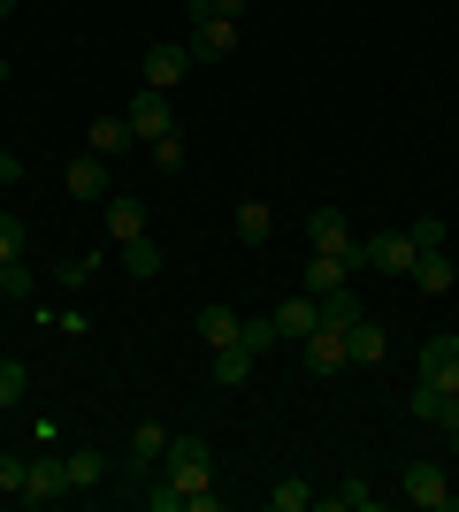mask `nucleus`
I'll return each mask as SVG.
<instances>
[{
    "instance_id": "f257e3e1",
    "label": "nucleus",
    "mask_w": 459,
    "mask_h": 512,
    "mask_svg": "<svg viewBox=\"0 0 459 512\" xmlns=\"http://www.w3.org/2000/svg\"><path fill=\"white\" fill-rule=\"evenodd\" d=\"M169 482L184 490V512H222V497H215V459H207V436H169Z\"/></svg>"
},
{
    "instance_id": "f03ea898",
    "label": "nucleus",
    "mask_w": 459,
    "mask_h": 512,
    "mask_svg": "<svg viewBox=\"0 0 459 512\" xmlns=\"http://www.w3.org/2000/svg\"><path fill=\"white\" fill-rule=\"evenodd\" d=\"M16 497H23V505H62V497H77V490H69V459L54 444H39V459H31V474H23Z\"/></svg>"
},
{
    "instance_id": "7ed1b4c3",
    "label": "nucleus",
    "mask_w": 459,
    "mask_h": 512,
    "mask_svg": "<svg viewBox=\"0 0 459 512\" xmlns=\"http://www.w3.org/2000/svg\"><path fill=\"white\" fill-rule=\"evenodd\" d=\"M306 245H314V253L352 260V268H368V245H352V222L337 207H314V214H306Z\"/></svg>"
},
{
    "instance_id": "20e7f679",
    "label": "nucleus",
    "mask_w": 459,
    "mask_h": 512,
    "mask_svg": "<svg viewBox=\"0 0 459 512\" xmlns=\"http://www.w3.org/2000/svg\"><path fill=\"white\" fill-rule=\"evenodd\" d=\"M123 123H131V138H138V146L169 138V130H176V107H169V92H146V85H138V100L123 107Z\"/></svg>"
},
{
    "instance_id": "39448f33",
    "label": "nucleus",
    "mask_w": 459,
    "mask_h": 512,
    "mask_svg": "<svg viewBox=\"0 0 459 512\" xmlns=\"http://www.w3.org/2000/svg\"><path fill=\"white\" fill-rule=\"evenodd\" d=\"M398 490H406V505H421V512H452V505H459L452 482H444V467H429V459H414Z\"/></svg>"
},
{
    "instance_id": "423d86ee",
    "label": "nucleus",
    "mask_w": 459,
    "mask_h": 512,
    "mask_svg": "<svg viewBox=\"0 0 459 512\" xmlns=\"http://www.w3.org/2000/svg\"><path fill=\"white\" fill-rule=\"evenodd\" d=\"M299 352H306V367H314V375H337V367H352L345 329H337V321H314V329L299 337Z\"/></svg>"
},
{
    "instance_id": "0eeeda50",
    "label": "nucleus",
    "mask_w": 459,
    "mask_h": 512,
    "mask_svg": "<svg viewBox=\"0 0 459 512\" xmlns=\"http://www.w3.org/2000/svg\"><path fill=\"white\" fill-rule=\"evenodd\" d=\"M414 230H375L368 237V268H383V276H414Z\"/></svg>"
},
{
    "instance_id": "6e6552de",
    "label": "nucleus",
    "mask_w": 459,
    "mask_h": 512,
    "mask_svg": "<svg viewBox=\"0 0 459 512\" xmlns=\"http://www.w3.org/2000/svg\"><path fill=\"white\" fill-rule=\"evenodd\" d=\"M238 54V23L230 16H192V62H230Z\"/></svg>"
},
{
    "instance_id": "1a4fd4ad",
    "label": "nucleus",
    "mask_w": 459,
    "mask_h": 512,
    "mask_svg": "<svg viewBox=\"0 0 459 512\" xmlns=\"http://www.w3.org/2000/svg\"><path fill=\"white\" fill-rule=\"evenodd\" d=\"M100 214H108V245L146 237V199H138V192H108V199H100Z\"/></svg>"
},
{
    "instance_id": "9d476101",
    "label": "nucleus",
    "mask_w": 459,
    "mask_h": 512,
    "mask_svg": "<svg viewBox=\"0 0 459 512\" xmlns=\"http://www.w3.org/2000/svg\"><path fill=\"white\" fill-rule=\"evenodd\" d=\"M62 192H69V199H92V207H100V199H108V161H100V153H77V161L62 169Z\"/></svg>"
},
{
    "instance_id": "9b49d317",
    "label": "nucleus",
    "mask_w": 459,
    "mask_h": 512,
    "mask_svg": "<svg viewBox=\"0 0 459 512\" xmlns=\"http://www.w3.org/2000/svg\"><path fill=\"white\" fill-rule=\"evenodd\" d=\"M192 69V46H146V92H176Z\"/></svg>"
},
{
    "instance_id": "f8f14e48",
    "label": "nucleus",
    "mask_w": 459,
    "mask_h": 512,
    "mask_svg": "<svg viewBox=\"0 0 459 512\" xmlns=\"http://www.w3.org/2000/svg\"><path fill=\"white\" fill-rule=\"evenodd\" d=\"M199 344H207V352L245 344V314H238V306H199Z\"/></svg>"
},
{
    "instance_id": "ddd939ff",
    "label": "nucleus",
    "mask_w": 459,
    "mask_h": 512,
    "mask_svg": "<svg viewBox=\"0 0 459 512\" xmlns=\"http://www.w3.org/2000/svg\"><path fill=\"white\" fill-rule=\"evenodd\" d=\"M268 321H276V337H284V344H299L306 329L322 321V299H314V291H291V299L276 306V314H268Z\"/></svg>"
},
{
    "instance_id": "4468645a",
    "label": "nucleus",
    "mask_w": 459,
    "mask_h": 512,
    "mask_svg": "<svg viewBox=\"0 0 459 512\" xmlns=\"http://www.w3.org/2000/svg\"><path fill=\"white\" fill-rule=\"evenodd\" d=\"M421 375L459 398V337H429V344H421Z\"/></svg>"
},
{
    "instance_id": "2eb2a0df",
    "label": "nucleus",
    "mask_w": 459,
    "mask_h": 512,
    "mask_svg": "<svg viewBox=\"0 0 459 512\" xmlns=\"http://www.w3.org/2000/svg\"><path fill=\"white\" fill-rule=\"evenodd\" d=\"M161 459H169V428H161V421H138V428H131V474L146 482Z\"/></svg>"
},
{
    "instance_id": "dca6fc26",
    "label": "nucleus",
    "mask_w": 459,
    "mask_h": 512,
    "mask_svg": "<svg viewBox=\"0 0 459 512\" xmlns=\"http://www.w3.org/2000/svg\"><path fill=\"white\" fill-rule=\"evenodd\" d=\"M459 283V268H452V253L444 245H429V253H414V291H429V299H444Z\"/></svg>"
},
{
    "instance_id": "f3484780",
    "label": "nucleus",
    "mask_w": 459,
    "mask_h": 512,
    "mask_svg": "<svg viewBox=\"0 0 459 512\" xmlns=\"http://www.w3.org/2000/svg\"><path fill=\"white\" fill-rule=\"evenodd\" d=\"M230 230H238V245H268V237H276V207H268V199H238Z\"/></svg>"
},
{
    "instance_id": "a211bd4d",
    "label": "nucleus",
    "mask_w": 459,
    "mask_h": 512,
    "mask_svg": "<svg viewBox=\"0 0 459 512\" xmlns=\"http://www.w3.org/2000/svg\"><path fill=\"white\" fill-rule=\"evenodd\" d=\"M62 459H69V490H100L108 482V451L100 444H69Z\"/></svg>"
},
{
    "instance_id": "6ab92c4d",
    "label": "nucleus",
    "mask_w": 459,
    "mask_h": 512,
    "mask_svg": "<svg viewBox=\"0 0 459 512\" xmlns=\"http://www.w3.org/2000/svg\"><path fill=\"white\" fill-rule=\"evenodd\" d=\"M414 421H437V428H452V421H459V398H452V390H437L429 375H414Z\"/></svg>"
},
{
    "instance_id": "aec40b11",
    "label": "nucleus",
    "mask_w": 459,
    "mask_h": 512,
    "mask_svg": "<svg viewBox=\"0 0 459 512\" xmlns=\"http://www.w3.org/2000/svg\"><path fill=\"white\" fill-rule=\"evenodd\" d=\"M345 283H352V260H337V253H314V260H306V283H299V291L329 299V291H345Z\"/></svg>"
},
{
    "instance_id": "412c9836",
    "label": "nucleus",
    "mask_w": 459,
    "mask_h": 512,
    "mask_svg": "<svg viewBox=\"0 0 459 512\" xmlns=\"http://www.w3.org/2000/svg\"><path fill=\"white\" fill-rule=\"evenodd\" d=\"M345 352L360 367H375L383 352H391V337H383V321H368V314H352V329H345Z\"/></svg>"
},
{
    "instance_id": "4be33fe9",
    "label": "nucleus",
    "mask_w": 459,
    "mask_h": 512,
    "mask_svg": "<svg viewBox=\"0 0 459 512\" xmlns=\"http://www.w3.org/2000/svg\"><path fill=\"white\" fill-rule=\"evenodd\" d=\"M138 138H131V123L123 115H100V123L85 130V153H100V161H115V153H131Z\"/></svg>"
},
{
    "instance_id": "5701e85b",
    "label": "nucleus",
    "mask_w": 459,
    "mask_h": 512,
    "mask_svg": "<svg viewBox=\"0 0 459 512\" xmlns=\"http://www.w3.org/2000/svg\"><path fill=\"white\" fill-rule=\"evenodd\" d=\"M253 367H261V352H245V344L215 352V390H245V383H253Z\"/></svg>"
},
{
    "instance_id": "b1692460",
    "label": "nucleus",
    "mask_w": 459,
    "mask_h": 512,
    "mask_svg": "<svg viewBox=\"0 0 459 512\" xmlns=\"http://www.w3.org/2000/svg\"><path fill=\"white\" fill-rule=\"evenodd\" d=\"M123 268H131L138 283H153L161 276V245H153V237H131V245H123Z\"/></svg>"
},
{
    "instance_id": "393cba45",
    "label": "nucleus",
    "mask_w": 459,
    "mask_h": 512,
    "mask_svg": "<svg viewBox=\"0 0 459 512\" xmlns=\"http://www.w3.org/2000/svg\"><path fill=\"white\" fill-rule=\"evenodd\" d=\"M23 390H31V367H23V360H0V413L23 406Z\"/></svg>"
},
{
    "instance_id": "a878e982",
    "label": "nucleus",
    "mask_w": 459,
    "mask_h": 512,
    "mask_svg": "<svg viewBox=\"0 0 459 512\" xmlns=\"http://www.w3.org/2000/svg\"><path fill=\"white\" fill-rule=\"evenodd\" d=\"M268 505H276V512H306V505H314V490H306L299 474H284V482L268 490Z\"/></svg>"
},
{
    "instance_id": "bb28decb",
    "label": "nucleus",
    "mask_w": 459,
    "mask_h": 512,
    "mask_svg": "<svg viewBox=\"0 0 459 512\" xmlns=\"http://www.w3.org/2000/svg\"><path fill=\"white\" fill-rule=\"evenodd\" d=\"M329 512H375V490L360 482V474H352L345 490H329Z\"/></svg>"
},
{
    "instance_id": "cd10ccee",
    "label": "nucleus",
    "mask_w": 459,
    "mask_h": 512,
    "mask_svg": "<svg viewBox=\"0 0 459 512\" xmlns=\"http://www.w3.org/2000/svg\"><path fill=\"white\" fill-rule=\"evenodd\" d=\"M153 169H161V176H176V169H184V130H169V138H153Z\"/></svg>"
},
{
    "instance_id": "c85d7f7f",
    "label": "nucleus",
    "mask_w": 459,
    "mask_h": 512,
    "mask_svg": "<svg viewBox=\"0 0 459 512\" xmlns=\"http://www.w3.org/2000/svg\"><path fill=\"white\" fill-rule=\"evenodd\" d=\"M31 291H39V276H31L23 260H8V268H0V299H31Z\"/></svg>"
},
{
    "instance_id": "c756f323",
    "label": "nucleus",
    "mask_w": 459,
    "mask_h": 512,
    "mask_svg": "<svg viewBox=\"0 0 459 512\" xmlns=\"http://www.w3.org/2000/svg\"><path fill=\"white\" fill-rule=\"evenodd\" d=\"M352 314H360V299H352V283L322 299V321H337V329H352Z\"/></svg>"
},
{
    "instance_id": "7c9ffc66",
    "label": "nucleus",
    "mask_w": 459,
    "mask_h": 512,
    "mask_svg": "<svg viewBox=\"0 0 459 512\" xmlns=\"http://www.w3.org/2000/svg\"><path fill=\"white\" fill-rule=\"evenodd\" d=\"M92 268H100V253H85V260H62V268H54V283H62V291H77V283H92Z\"/></svg>"
},
{
    "instance_id": "2f4dec72",
    "label": "nucleus",
    "mask_w": 459,
    "mask_h": 512,
    "mask_svg": "<svg viewBox=\"0 0 459 512\" xmlns=\"http://www.w3.org/2000/svg\"><path fill=\"white\" fill-rule=\"evenodd\" d=\"M8 260H23V222L16 214H0V268H8Z\"/></svg>"
},
{
    "instance_id": "473e14b6",
    "label": "nucleus",
    "mask_w": 459,
    "mask_h": 512,
    "mask_svg": "<svg viewBox=\"0 0 459 512\" xmlns=\"http://www.w3.org/2000/svg\"><path fill=\"white\" fill-rule=\"evenodd\" d=\"M146 505H153V512H184V490H176V482H153Z\"/></svg>"
},
{
    "instance_id": "72a5a7b5",
    "label": "nucleus",
    "mask_w": 459,
    "mask_h": 512,
    "mask_svg": "<svg viewBox=\"0 0 459 512\" xmlns=\"http://www.w3.org/2000/svg\"><path fill=\"white\" fill-rule=\"evenodd\" d=\"M23 474H31V459H16V451H0V490H23Z\"/></svg>"
},
{
    "instance_id": "f704fd0d",
    "label": "nucleus",
    "mask_w": 459,
    "mask_h": 512,
    "mask_svg": "<svg viewBox=\"0 0 459 512\" xmlns=\"http://www.w3.org/2000/svg\"><path fill=\"white\" fill-rule=\"evenodd\" d=\"M192 16H230V23H238V16H245V0H192Z\"/></svg>"
},
{
    "instance_id": "c9c22d12",
    "label": "nucleus",
    "mask_w": 459,
    "mask_h": 512,
    "mask_svg": "<svg viewBox=\"0 0 459 512\" xmlns=\"http://www.w3.org/2000/svg\"><path fill=\"white\" fill-rule=\"evenodd\" d=\"M414 245H421V253H429V245H444V222H437V214H421V222H414Z\"/></svg>"
},
{
    "instance_id": "e433bc0d",
    "label": "nucleus",
    "mask_w": 459,
    "mask_h": 512,
    "mask_svg": "<svg viewBox=\"0 0 459 512\" xmlns=\"http://www.w3.org/2000/svg\"><path fill=\"white\" fill-rule=\"evenodd\" d=\"M452 459H459V421H452Z\"/></svg>"
},
{
    "instance_id": "4c0bfd02",
    "label": "nucleus",
    "mask_w": 459,
    "mask_h": 512,
    "mask_svg": "<svg viewBox=\"0 0 459 512\" xmlns=\"http://www.w3.org/2000/svg\"><path fill=\"white\" fill-rule=\"evenodd\" d=\"M0 16H16V0H0Z\"/></svg>"
},
{
    "instance_id": "58836bf2",
    "label": "nucleus",
    "mask_w": 459,
    "mask_h": 512,
    "mask_svg": "<svg viewBox=\"0 0 459 512\" xmlns=\"http://www.w3.org/2000/svg\"><path fill=\"white\" fill-rule=\"evenodd\" d=\"M0 85H8V54H0Z\"/></svg>"
}]
</instances>
